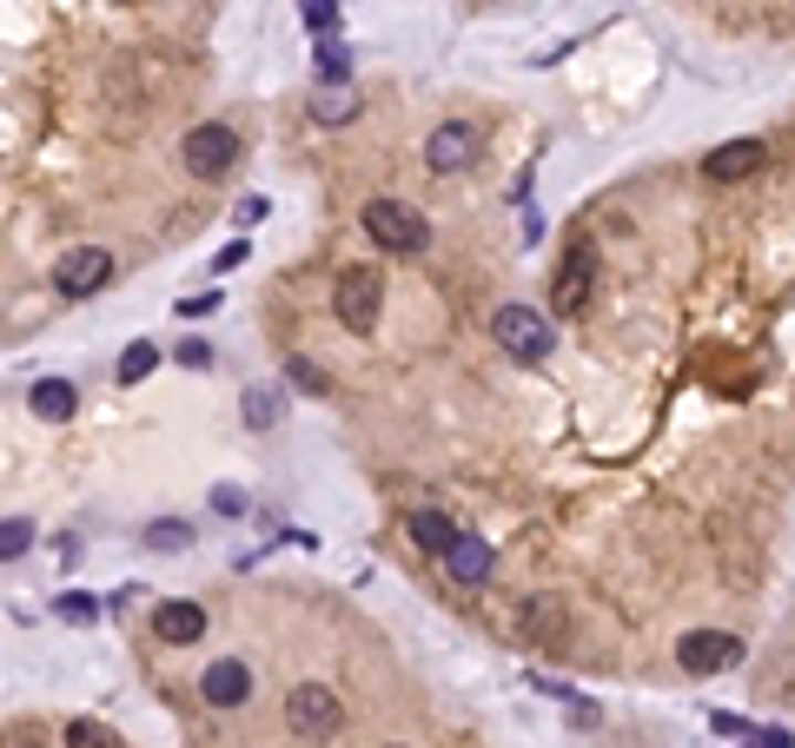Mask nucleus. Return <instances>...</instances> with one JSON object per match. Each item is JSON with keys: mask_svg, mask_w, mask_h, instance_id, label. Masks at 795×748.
<instances>
[{"mask_svg": "<svg viewBox=\"0 0 795 748\" xmlns=\"http://www.w3.org/2000/svg\"><path fill=\"white\" fill-rule=\"evenodd\" d=\"M219 305V292H199V298H179V318H206Z\"/></svg>", "mask_w": 795, "mask_h": 748, "instance_id": "7c9ffc66", "label": "nucleus"}, {"mask_svg": "<svg viewBox=\"0 0 795 748\" xmlns=\"http://www.w3.org/2000/svg\"><path fill=\"white\" fill-rule=\"evenodd\" d=\"M153 636H159V643H172V650H186V643H199V636H206V610H199V603H186V597H172V603H159V610H153Z\"/></svg>", "mask_w": 795, "mask_h": 748, "instance_id": "9b49d317", "label": "nucleus"}, {"mask_svg": "<svg viewBox=\"0 0 795 748\" xmlns=\"http://www.w3.org/2000/svg\"><path fill=\"white\" fill-rule=\"evenodd\" d=\"M245 424H252V431H272V424H279V391L252 384V391H245Z\"/></svg>", "mask_w": 795, "mask_h": 748, "instance_id": "4be33fe9", "label": "nucleus"}, {"mask_svg": "<svg viewBox=\"0 0 795 748\" xmlns=\"http://www.w3.org/2000/svg\"><path fill=\"white\" fill-rule=\"evenodd\" d=\"M245 259H252V245H245V239H232V245H226V252H219V259H212V272H219V278H226V272H239V265H245Z\"/></svg>", "mask_w": 795, "mask_h": 748, "instance_id": "cd10ccee", "label": "nucleus"}, {"mask_svg": "<svg viewBox=\"0 0 795 748\" xmlns=\"http://www.w3.org/2000/svg\"><path fill=\"white\" fill-rule=\"evenodd\" d=\"M265 212H272V206H265V199H259V192H252V199H239V212H232V219H239V225H259V219H265Z\"/></svg>", "mask_w": 795, "mask_h": 748, "instance_id": "c756f323", "label": "nucleus"}, {"mask_svg": "<svg viewBox=\"0 0 795 748\" xmlns=\"http://www.w3.org/2000/svg\"><path fill=\"white\" fill-rule=\"evenodd\" d=\"M312 66H318L325 86H345V80H352V46L332 40V33H318V60H312Z\"/></svg>", "mask_w": 795, "mask_h": 748, "instance_id": "f3484780", "label": "nucleus"}, {"mask_svg": "<svg viewBox=\"0 0 795 748\" xmlns=\"http://www.w3.org/2000/svg\"><path fill=\"white\" fill-rule=\"evenodd\" d=\"M285 723H292V736H305V742H332V736L345 729V703H338L325 683H299V689L285 696Z\"/></svg>", "mask_w": 795, "mask_h": 748, "instance_id": "20e7f679", "label": "nucleus"}, {"mask_svg": "<svg viewBox=\"0 0 795 748\" xmlns=\"http://www.w3.org/2000/svg\"><path fill=\"white\" fill-rule=\"evenodd\" d=\"M27 550H33V524H27V517H7V524H0V563H20Z\"/></svg>", "mask_w": 795, "mask_h": 748, "instance_id": "b1692460", "label": "nucleus"}, {"mask_svg": "<svg viewBox=\"0 0 795 748\" xmlns=\"http://www.w3.org/2000/svg\"><path fill=\"white\" fill-rule=\"evenodd\" d=\"M312 119H318V126H352V119H358V99H352V86H325V93L312 99Z\"/></svg>", "mask_w": 795, "mask_h": 748, "instance_id": "a211bd4d", "label": "nucleus"}, {"mask_svg": "<svg viewBox=\"0 0 795 748\" xmlns=\"http://www.w3.org/2000/svg\"><path fill=\"white\" fill-rule=\"evenodd\" d=\"M365 232L385 245V252H425L431 245V225H425V212L411 206V199H391V192H378L372 206H365Z\"/></svg>", "mask_w": 795, "mask_h": 748, "instance_id": "f257e3e1", "label": "nucleus"}, {"mask_svg": "<svg viewBox=\"0 0 795 748\" xmlns=\"http://www.w3.org/2000/svg\"><path fill=\"white\" fill-rule=\"evenodd\" d=\"M60 748H119V736L106 729V723H66V736H60Z\"/></svg>", "mask_w": 795, "mask_h": 748, "instance_id": "412c9836", "label": "nucleus"}, {"mask_svg": "<svg viewBox=\"0 0 795 748\" xmlns=\"http://www.w3.org/2000/svg\"><path fill=\"white\" fill-rule=\"evenodd\" d=\"M146 550H159V557L192 550V524H186V517H153V524H146Z\"/></svg>", "mask_w": 795, "mask_h": 748, "instance_id": "6ab92c4d", "label": "nucleus"}, {"mask_svg": "<svg viewBox=\"0 0 795 748\" xmlns=\"http://www.w3.org/2000/svg\"><path fill=\"white\" fill-rule=\"evenodd\" d=\"M391 748H405V742H391Z\"/></svg>", "mask_w": 795, "mask_h": 748, "instance_id": "72a5a7b5", "label": "nucleus"}, {"mask_svg": "<svg viewBox=\"0 0 795 748\" xmlns=\"http://www.w3.org/2000/svg\"><path fill=\"white\" fill-rule=\"evenodd\" d=\"M491 331H498V345H504L517 365H544V358H551V345H557L551 318H544V312H531V305H504V312L491 318Z\"/></svg>", "mask_w": 795, "mask_h": 748, "instance_id": "7ed1b4c3", "label": "nucleus"}, {"mask_svg": "<svg viewBox=\"0 0 795 748\" xmlns=\"http://www.w3.org/2000/svg\"><path fill=\"white\" fill-rule=\"evenodd\" d=\"M27 411H33L40 424H66V418H80V391H73V378H40V384L27 391Z\"/></svg>", "mask_w": 795, "mask_h": 748, "instance_id": "4468645a", "label": "nucleus"}, {"mask_svg": "<svg viewBox=\"0 0 795 748\" xmlns=\"http://www.w3.org/2000/svg\"><path fill=\"white\" fill-rule=\"evenodd\" d=\"M332 312H338L352 331H372L378 312H385V272H378V265H345V272H338V292H332Z\"/></svg>", "mask_w": 795, "mask_h": 748, "instance_id": "f03ea898", "label": "nucleus"}, {"mask_svg": "<svg viewBox=\"0 0 795 748\" xmlns=\"http://www.w3.org/2000/svg\"><path fill=\"white\" fill-rule=\"evenodd\" d=\"M199 696H206L212 709H245V703H252V670H245L239 656H219V663L199 676Z\"/></svg>", "mask_w": 795, "mask_h": 748, "instance_id": "9d476101", "label": "nucleus"}, {"mask_svg": "<svg viewBox=\"0 0 795 748\" xmlns=\"http://www.w3.org/2000/svg\"><path fill=\"white\" fill-rule=\"evenodd\" d=\"M425 166L431 172H471L478 166V126H464V119H444V126H431V139H425Z\"/></svg>", "mask_w": 795, "mask_h": 748, "instance_id": "6e6552de", "label": "nucleus"}, {"mask_svg": "<svg viewBox=\"0 0 795 748\" xmlns=\"http://www.w3.org/2000/svg\"><path fill=\"white\" fill-rule=\"evenodd\" d=\"M491 563H498V557H491V544H484V537H471V530H458V537H451V550H444V570H451V583H464V590H471V583H484V577H491Z\"/></svg>", "mask_w": 795, "mask_h": 748, "instance_id": "ddd939ff", "label": "nucleus"}, {"mask_svg": "<svg viewBox=\"0 0 795 748\" xmlns=\"http://www.w3.org/2000/svg\"><path fill=\"white\" fill-rule=\"evenodd\" d=\"M677 663H683L690 676H723V670L743 663V643L723 636V630H690V636L677 643Z\"/></svg>", "mask_w": 795, "mask_h": 748, "instance_id": "1a4fd4ad", "label": "nucleus"}, {"mask_svg": "<svg viewBox=\"0 0 795 748\" xmlns=\"http://www.w3.org/2000/svg\"><path fill=\"white\" fill-rule=\"evenodd\" d=\"M106 278H113V252H100V245H73V252L53 265V292H60V298H93Z\"/></svg>", "mask_w": 795, "mask_h": 748, "instance_id": "0eeeda50", "label": "nucleus"}, {"mask_svg": "<svg viewBox=\"0 0 795 748\" xmlns=\"http://www.w3.org/2000/svg\"><path fill=\"white\" fill-rule=\"evenodd\" d=\"M153 365H159V345H153V338H133V345L119 351V384H139Z\"/></svg>", "mask_w": 795, "mask_h": 748, "instance_id": "aec40b11", "label": "nucleus"}, {"mask_svg": "<svg viewBox=\"0 0 795 748\" xmlns=\"http://www.w3.org/2000/svg\"><path fill=\"white\" fill-rule=\"evenodd\" d=\"M179 159H186L192 179H226L232 159H239V133H232L226 119H206V126H192V133L179 139Z\"/></svg>", "mask_w": 795, "mask_h": 748, "instance_id": "39448f33", "label": "nucleus"}, {"mask_svg": "<svg viewBox=\"0 0 795 748\" xmlns=\"http://www.w3.org/2000/svg\"><path fill=\"white\" fill-rule=\"evenodd\" d=\"M710 729H716V736H750V723H743V716H730V709H716V716H710Z\"/></svg>", "mask_w": 795, "mask_h": 748, "instance_id": "2f4dec72", "label": "nucleus"}, {"mask_svg": "<svg viewBox=\"0 0 795 748\" xmlns=\"http://www.w3.org/2000/svg\"><path fill=\"white\" fill-rule=\"evenodd\" d=\"M564 623H571V617H564L557 597H531V603H524V636H531V643H557Z\"/></svg>", "mask_w": 795, "mask_h": 748, "instance_id": "dca6fc26", "label": "nucleus"}, {"mask_svg": "<svg viewBox=\"0 0 795 748\" xmlns=\"http://www.w3.org/2000/svg\"><path fill=\"white\" fill-rule=\"evenodd\" d=\"M53 617H60V623H80V630H86V623L100 617V603H93L86 590H60V597H53Z\"/></svg>", "mask_w": 795, "mask_h": 748, "instance_id": "5701e85b", "label": "nucleus"}, {"mask_svg": "<svg viewBox=\"0 0 795 748\" xmlns=\"http://www.w3.org/2000/svg\"><path fill=\"white\" fill-rule=\"evenodd\" d=\"M405 530H411V544H418L425 557H444V550H451V537H458V524H451L444 510H411V524H405Z\"/></svg>", "mask_w": 795, "mask_h": 748, "instance_id": "2eb2a0df", "label": "nucleus"}, {"mask_svg": "<svg viewBox=\"0 0 795 748\" xmlns=\"http://www.w3.org/2000/svg\"><path fill=\"white\" fill-rule=\"evenodd\" d=\"M305 27H312V33H332V27H338V0H305Z\"/></svg>", "mask_w": 795, "mask_h": 748, "instance_id": "a878e982", "label": "nucleus"}, {"mask_svg": "<svg viewBox=\"0 0 795 748\" xmlns=\"http://www.w3.org/2000/svg\"><path fill=\"white\" fill-rule=\"evenodd\" d=\"M212 510H219V517H245V491L219 484V491H212Z\"/></svg>", "mask_w": 795, "mask_h": 748, "instance_id": "c85d7f7f", "label": "nucleus"}, {"mask_svg": "<svg viewBox=\"0 0 795 748\" xmlns=\"http://www.w3.org/2000/svg\"><path fill=\"white\" fill-rule=\"evenodd\" d=\"M750 748H795L789 729H750Z\"/></svg>", "mask_w": 795, "mask_h": 748, "instance_id": "473e14b6", "label": "nucleus"}, {"mask_svg": "<svg viewBox=\"0 0 795 748\" xmlns=\"http://www.w3.org/2000/svg\"><path fill=\"white\" fill-rule=\"evenodd\" d=\"M763 159H770V146H763V139H730V146H716V152L703 159V172H710L716 186H730V179H750Z\"/></svg>", "mask_w": 795, "mask_h": 748, "instance_id": "f8f14e48", "label": "nucleus"}, {"mask_svg": "<svg viewBox=\"0 0 795 748\" xmlns=\"http://www.w3.org/2000/svg\"><path fill=\"white\" fill-rule=\"evenodd\" d=\"M172 358H179V365H192V371H206V365H212V345H206V338H179V351H172Z\"/></svg>", "mask_w": 795, "mask_h": 748, "instance_id": "bb28decb", "label": "nucleus"}, {"mask_svg": "<svg viewBox=\"0 0 795 748\" xmlns=\"http://www.w3.org/2000/svg\"><path fill=\"white\" fill-rule=\"evenodd\" d=\"M285 378H292L305 398H325V391H332V384H325V371H318L312 358H292V365H285Z\"/></svg>", "mask_w": 795, "mask_h": 748, "instance_id": "393cba45", "label": "nucleus"}, {"mask_svg": "<svg viewBox=\"0 0 795 748\" xmlns=\"http://www.w3.org/2000/svg\"><path fill=\"white\" fill-rule=\"evenodd\" d=\"M590 285H597V245L577 239V245L564 252V265H557V278H551V312H557V318H577V312L590 305Z\"/></svg>", "mask_w": 795, "mask_h": 748, "instance_id": "423d86ee", "label": "nucleus"}]
</instances>
